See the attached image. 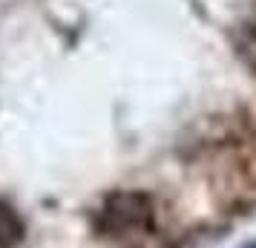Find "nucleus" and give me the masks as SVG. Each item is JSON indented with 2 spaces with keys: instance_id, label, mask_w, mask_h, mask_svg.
I'll return each instance as SVG.
<instances>
[{
  "instance_id": "nucleus-1",
  "label": "nucleus",
  "mask_w": 256,
  "mask_h": 248,
  "mask_svg": "<svg viewBox=\"0 0 256 248\" xmlns=\"http://www.w3.org/2000/svg\"><path fill=\"white\" fill-rule=\"evenodd\" d=\"M104 222L110 231H132L150 222V205L138 193H118L110 199L104 211Z\"/></svg>"
},
{
  "instance_id": "nucleus-2",
  "label": "nucleus",
  "mask_w": 256,
  "mask_h": 248,
  "mask_svg": "<svg viewBox=\"0 0 256 248\" xmlns=\"http://www.w3.org/2000/svg\"><path fill=\"white\" fill-rule=\"evenodd\" d=\"M20 236H24V222H20V216H18L9 205L0 202V248L18 245Z\"/></svg>"
}]
</instances>
